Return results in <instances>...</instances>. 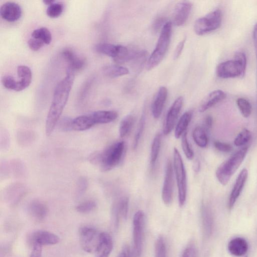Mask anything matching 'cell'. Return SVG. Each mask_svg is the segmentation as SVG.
Here are the masks:
<instances>
[{
	"label": "cell",
	"mask_w": 257,
	"mask_h": 257,
	"mask_svg": "<svg viewBox=\"0 0 257 257\" xmlns=\"http://www.w3.org/2000/svg\"><path fill=\"white\" fill-rule=\"evenodd\" d=\"M27 193L26 186L21 183L15 182L8 185L4 191V198L10 204L18 203Z\"/></svg>",
	"instance_id": "4fadbf2b"
},
{
	"label": "cell",
	"mask_w": 257,
	"mask_h": 257,
	"mask_svg": "<svg viewBox=\"0 0 257 257\" xmlns=\"http://www.w3.org/2000/svg\"><path fill=\"white\" fill-rule=\"evenodd\" d=\"M192 111H187L181 117L177 125L175 130V137L179 139L186 132V130L190 124L193 118Z\"/></svg>",
	"instance_id": "f1b7e54d"
},
{
	"label": "cell",
	"mask_w": 257,
	"mask_h": 257,
	"mask_svg": "<svg viewBox=\"0 0 257 257\" xmlns=\"http://www.w3.org/2000/svg\"><path fill=\"white\" fill-rule=\"evenodd\" d=\"M97 207L96 202L92 200L83 201L77 206V211L82 214H87L94 211Z\"/></svg>",
	"instance_id": "60d3db41"
},
{
	"label": "cell",
	"mask_w": 257,
	"mask_h": 257,
	"mask_svg": "<svg viewBox=\"0 0 257 257\" xmlns=\"http://www.w3.org/2000/svg\"><path fill=\"white\" fill-rule=\"evenodd\" d=\"M172 27L170 22H166L163 26L156 48L148 59L147 70L151 71L157 67L165 57L170 45Z\"/></svg>",
	"instance_id": "3957f363"
},
{
	"label": "cell",
	"mask_w": 257,
	"mask_h": 257,
	"mask_svg": "<svg viewBox=\"0 0 257 257\" xmlns=\"http://www.w3.org/2000/svg\"><path fill=\"white\" fill-rule=\"evenodd\" d=\"M185 41L186 39H184L182 41H181L178 45L175 51L174 56V59L175 60L178 59L181 55L182 51L185 45Z\"/></svg>",
	"instance_id": "816d5d0a"
},
{
	"label": "cell",
	"mask_w": 257,
	"mask_h": 257,
	"mask_svg": "<svg viewBox=\"0 0 257 257\" xmlns=\"http://www.w3.org/2000/svg\"><path fill=\"white\" fill-rule=\"evenodd\" d=\"M112 237L107 233H102L101 241L96 257H109L113 250Z\"/></svg>",
	"instance_id": "d4e9b609"
},
{
	"label": "cell",
	"mask_w": 257,
	"mask_h": 257,
	"mask_svg": "<svg viewBox=\"0 0 257 257\" xmlns=\"http://www.w3.org/2000/svg\"><path fill=\"white\" fill-rule=\"evenodd\" d=\"M213 123V119L211 116H208L205 119L204 125L205 128L210 129L212 128Z\"/></svg>",
	"instance_id": "11a10c76"
},
{
	"label": "cell",
	"mask_w": 257,
	"mask_h": 257,
	"mask_svg": "<svg viewBox=\"0 0 257 257\" xmlns=\"http://www.w3.org/2000/svg\"><path fill=\"white\" fill-rule=\"evenodd\" d=\"M73 119L68 117L60 118L58 124L59 129L63 132H68L73 130Z\"/></svg>",
	"instance_id": "f6af8a7d"
},
{
	"label": "cell",
	"mask_w": 257,
	"mask_h": 257,
	"mask_svg": "<svg viewBox=\"0 0 257 257\" xmlns=\"http://www.w3.org/2000/svg\"><path fill=\"white\" fill-rule=\"evenodd\" d=\"M0 134H1L0 135L1 149L4 151H7L10 146V137L9 132L5 128H1Z\"/></svg>",
	"instance_id": "7bdbcfd3"
},
{
	"label": "cell",
	"mask_w": 257,
	"mask_h": 257,
	"mask_svg": "<svg viewBox=\"0 0 257 257\" xmlns=\"http://www.w3.org/2000/svg\"><path fill=\"white\" fill-rule=\"evenodd\" d=\"M201 217L204 233L207 236H210L213 229V217L210 209L206 205H202Z\"/></svg>",
	"instance_id": "4316f807"
},
{
	"label": "cell",
	"mask_w": 257,
	"mask_h": 257,
	"mask_svg": "<svg viewBox=\"0 0 257 257\" xmlns=\"http://www.w3.org/2000/svg\"><path fill=\"white\" fill-rule=\"evenodd\" d=\"M198 251L194 245H191L184 250L181 257H198Z\"/></svg>",
	"instance_id": "681fc988"
},
{
	"label": "cell",
	"mask_w": 257,
	"mask_h": 257,
	"mask_svg": "<svg viewBox=\"0 0 257 257\" xmlns=\"http://www.w3.org/2000/svg\"><path fill=\"white\" fill-rule=\"evenodd\" d=\"M247 58L243 51L236 54L235 59L220 63L217 68V75L221 79L243 77L246 72Z\"/></svg>",
	"instance_id": "277c9868"
},
{
	"label": "cell",
	"mask_w": 257,
	"mask_h": 257,
	"mask_svg": "<svg viewBox=\"0 0 257 257\" xmlns=\"http://www.w3.org/2000/svg\"><path fill=\"white\" fill-rule=\"evenodd\" d=\"M129 208V198L127 197L122 198L113 208V214L115 221L118 222L119 217L126 219L128 217Z\"/></svg>",
	"instance_id": "603a6c76"
},
{
	"label": "cell",
	"mask_w": 257,
	"mask_h": 257,
	"mask_svg": "<svg viewBox=\"0 0 257 257\" xmlns=\"http://www.w3.org/2000/svg\"><path fill=\"white\" fill-rule=\"evenodd\" d=\"M102 72L111 79L126 76L130 73L127 68L118 64L106 65L102 68Z\"/></svg>",
	"instance_id": "83f0119b"
},
{
	"label": "cell",
	"mask_w": 257,
	"mask_h": 257,
	"mask_svg": "<svg viewBox=\"0 0 257 257\" xmlns=\"http://www.w3.org/2000/svg\"><path fill=\"white\" fill-rule=\"evenodd\" d=\"M145 216L142 211L137 212L133 220L134 257H140L143 244Z\"/></svg>",
	"instance_id": "9c48e42d"
},
{
	"label": "cell",
	"mask_w": 257,
	"mask_h": 257,
	"mask_svg": "<svg viewBox=\"0 0 257 257\" xmlns=\"http://www.w3.org/2000/svg\"><path fill=\"white\" fill-rule=\"evenodd\" d=\"M135 122V118L132 115L126 116L121 122L119 126V135L123 138L131 131Z\"/></svg>",
	"instance_id": "d6a6232c"
},
{
	"label": "cell",
	"mask_w": 257,
	"mask_h": 257,
	"mask_svg": "<svg viewBox=\"0 0 257 257\" xmlns=\"http://www.w3.org/2000/svg\"><path fill=\"white\" fill-rule=\"evenodd\" d=\"M168 96V90L165 87H161L158 92L152 106V112L154 118H159L163 110Z\"/></svg>",
	"instance_id": "ac0fdd59"
},
{
	"label": "cell",
	"mask_w": 257,
	"mask_h": 257,
	"mask_svg": "<svg viewBox=\"0 0 257 257\" xmlns=\"http://www.w3.org/2000/svg\"><path fill=\"white\" fill-rule=\"evenodd\" d=\"M17 139L20 145L28 146L36 139V134L32 131L21 130L17 133Z\"/></svg>",
	"instance_id": "4dcf8cb0"
},
{
	"label": "cell",
	"mask_w": 257,
	"mask_h": 257,
	"mask_svg": "<svg viewBox=\"0 0 257 257\" xmlns=\"http://www.w3.org/2000/svg\"><path fill=\"white\" fill-rule=\"evenodd\" d=\"M248 150V147L238 150L218 167L216 177L222 185H226L228 183L233 175L244 161Z\"/></svg>",
	"instance_id": "5b68a950"
},
{
	"label": "cell",
	"mask_w": 257,
	"mask_h": 257,
	"mask_svg": "<svg viewBox=\"0 0 257 257\" xmlns=\"http://www.w3.org/2000/svg\"><path fill=\"white\" fill-rule=\"evenodd\" d=\"M31 38L38 40L45 44H49L52 40V36L50 31L45 27L34 30L32 32Z\"/></svg>",
	"instance_id": "d590c367"
},
{
	"label": "cell",
	"mask_w": 257,
	"mask_h": 257,
	"mask_svg": "<svg viewBox=\"0 0 257 257\" xmlns=\"http://www.w3.org/2000/svg\"><path fill=\"white\" fill-rule=\"evenodd\" d=\"M2 82L6 89L15 90L17 81L12 76L9 75L4 76L2 78Z\"/></svg>",
	"instance_id": "7dc6e473"
},
{
	"label": "cell",
	"mask_w": 257,
	"mask_h": 257,
	"mask_svg": "<svg viewBox=\"0 0 257 257\" xmlns=\"http://www.w3.org/2000/svg\"><path fill=\"white\" fill-rule=\"evenodd\" d=\"M247 257V256H245V257Z\"/></svg>",
	"instance_id": "91938a15"
},
{
	"label": "cell",
	"mask_w": 257,
	"mask_h": 257,
	"mask_svg": "<svg viewBox=\"0 0 257 257\" xmlns=\"http://www.w3.org/2000/svg\"><path fill=\"white\" fill-rule=\"evenodd\" d=\"M126 149L124 141L116 142L102 151L94 152L89 157L90 162L99 166L102 171L111 170L120 163Z\"/></svg>",
	"instance_id": "7a4b0ae2"
},
{
	"label": "cell",
	"mask_w": 257,
	"mask_h": 257,
	"mask_svg": "<svg viewBox=\"0 0 257 257\" xmlns=\"http://www.w3.org/2000/svg\"><path fill=\"white\" fill-rule=\"evenodd\" d=\"M17 74L20 79L17 81L14 91L20 92L29 86L32 81V72L29 67L20 65L17 67Z\"/></svg>",
	"instance_id": "ffe728a7"
},
{
	"label": "cell",
	"mask_w": 257,
	"mask_h": 257,
	"mask_svg": "<svg viewBox=\"0 0 257 257\" xmlns=\"http://www.w3.org/2000/svg\"><path fill=\"white\" fill-rule=\"evenodd\" d=\"M162 134L158 133L153 139L151 150L150 163L152 167L155 166L161 146Z\"/></svg>",
	"instance_id": "1f68e13d"
},
{
	"label": "cell",
	"mask_w": 257,
	"mask_h": 257,
	"mask_svg": "<svg viewBox=\"0 0 257 257\" xmlns=\"http://www.w3.org/2000/svg\"><path fill=\"white\" fill-rule=\"evenodd\" d=\"M221 22V12L218 9L216 10L196 21L194 26L195 32L198 36H204L219 28Z\"/></svg>",
	"instance_id": "52a82bcc"
},
{
	"label": "cell",
	"mask_w": 257,
	"mask_h": 257,
	"mask_svg": "<svg viewBox=\"0 0 257 257\" xmlns=\"http://www.w3.org/2000/svg\"><path fill=\"white\" fill-rule=\"evenodd\" d=\"M2 18L7 21L13 22L19 20L22 15L20 6L14 2H6L0 8Z\"/></svg>",
	"instance_id": "5bb4252c"
},
{
	"label": "cell",
	"mask_w": 257,
	"mask_h": 257,
	"mask_svg": "<svg viewBox=\"0 0 257 257\" xmlns=\"http://www.w3.org/2000/svg\"><path fill=\"white\" fill-rule=\"evenodd\" d=\"M96 125L110 123L116 120L118 117L114 111H98L91 113Z\"/></svg>",
	"instance_id": "cb8c5ba5"
},
{
	"label": "cell",
	"mask_w": 257,
	"mask_h": 257,
	"mask_svg": "<svg viewBox=\"0 0 257 257\" xmlns=\"http://www.w3.org/2000/svg\"><path fill=\"white\" fill-rule=\"evenodd\" d=\"M28 44L29 48L34 51L39 50L45 45V44L42 41L32 38L28 40Z\"/></svg>",
	"instance_id": "c3c4849f"
},
{
	"label": "cell",
	"mask_w": 257,
	"mask_h": 257,
	"mask_svg": "<svg viewBox=\"0 0 257 257\" xmlns=\"http://www.w3.org/2000/svg\"><path fill=\"white\" fill-rule=\"evenodd\" d=\"M64 10V5L62 3L56 2V1L49 5L46 13L48 16L51 18H57L62 13Z\"/></svg>",
	"instance_id": "74e56055"
},
{
	"label": "cell",
	"mask_w": 257,
	"mask_h": 257,
	"mask_svg": "<svg viewBox=\"0 0 257 257\" xmlns=\"http://www.w3.org/2000/svg\"><path fill=\"white\" fill-rule=\"evenodd\" d=\"M174 165L178 191L179 203L180 207H183L186 199V174L180 153L177 148L174 150Z\"/></svg>",
	"instance_id": "8992f818"
},
{
	"label": "cell",
	"mask_w": 257,
	"mask_h": 257,
	"mask_svg": "<svg viewBox=\"0 0 257 257\" xmlns=\"http://www.w3.org/2000/svg\"><path fill=\"white\" fill-rule=\"evenodd\" d=\"M79 235L82 249L88 253H96L101 243L102 233L93 227L84 226L80 229Z\"/></svg>",
	"instance_id": "ba28073f"
},
{
	"label": "cell",
	"mask_w": 257,
	"mask_h": 257,
	"mask_svg": "<svg viewBox=\"0 0 257 257\" xmlns=\"http://www.w3.org/2000/svg\"><path fill=\"white\" fill-rule=\"evenodd\" d=\"M156 257H167L165 242L161 236L158 237L156 244Z\"/></svg>",
	"instance_id": "ee69618b"
},
{
	"label": "cell",
	"mask_w": 257,
	"mask_h": 257,
	"mask_svg": "<svg viewBox=\"0 0 257 257\" xmlns=\"http://www.w3.org/2000/svg\"><path fill=\"white\" fill-rule=\"evenodd\" d=\"M30 257H42V247L34 246Z\"/></svg>",
	"instance_id": "f5cc1de1"
},
{
	"label": "cell",
	"mask_w": 257,
	"mask_h": 257,
	"mask_svg": "<svg viewBox=\"0 0 257 257\" xmlns=\"http://www.w3.org/2000/svg\"><path fill=\"white\" fill-rule=\"evenodd\" d=\"M55 2V1H54V0H46V1H43V3L46 5H48V6L51 4H53Z\"/></svg>",
	"instance_id": "680465c9"
},
{
	"label": "cell",
	"mask_w": 257,
	"mask_h": 257,
	"mask_svg": "<svg viewBox=\"0 0 257 257\" xmlns=\"http://www.w3.org/2000/svg\"><path fill=\"white\" fill-rule=\"evenodd\" d=\"M237 106L242 115L245 118H248L252 112L250 102L244 98H238L237 100Z\"/></svg>",
	"instance_id": "8d00e7d4"
},
{
	"label": "cell",
	"mask_w": 257,
	"mask_h": 257,
	"mask_svg": "<svg viewBox=\"0 0 257 257\" xmlns=\"http://www.w3.org/2000/svg\"><path fill=\"white\" fill-rule=\"evenodd\" d=\"M226 97V93L221 90H218L211 92L202 101L199 108V112L203 113L206 111L224 100Z\"/></svg>",
	"instance_id": "44dd1931"
},
{
	"label": "cell",
	"mask_w": 257,
	"mask_h": 257,
	"mask_svg": "<svg viewBox=\"0 0 257 257\" xmlns=\"http://www.w3.org/2000/svg\"><path fill=\"white\" fill-rule=\"evenodd\" d=\"M174 192V167L170 160L165 167L164 179L162 191V198L166 205L172 202Z\"/></svg>",
	"instance_id": "30bf717a"
},
{
	"label": "cell",
	"mask_w": 257,
	"mask_h": 257,
	"mask_svg": "<svg viewBox=\"0 0 257 257\" xmlns=\"http://www.w3.org/2000/svg\"><path fill=\"white\" fill-rule=\"evenodd\" d=\"M229 252L233 256L242 257L248 252V244L245 239L242 237H236L232 239L228 246Z\"/></svg>",
	"instance_id": "7402d4cb"
},
{
	"label": "cell",
	"mask_w": 257,
	"mask_h": 257,
	"mask_svg": "<svg viewBox=\"0 0 257 257\" xmlns=\"http://www.w3.org/2000/svg\"><path fill=\"white\" fill-rule=\"evenodd\" d=\"M253 39L256 51V58L257 60V23L256 24L254 28Z\"/></svg>",
	"instance_id": "db71d44e"
},
{
	"label": "cell",
	"mask_w": 257,
	"mask_h": 257,
	"mask_svg": "<svg viewBox=\"0 0 257 257\" xmlns=\"http://www.w3.org/2000/svg\"><path fill=\"white\" fill-rule=\"evenodd\" d=\"M145 115L143 114L141 118L138 128H137L136 133L134 137V142L133 144V148L134 150H136L137 147H138L139 142L141 138L143 132L145 128Z\"/></svg>",
	"instance_id": "ab89813d"
},
{
	"label": "cell",
	"mask_w": 257,
	"mask_h": 257,
	"mask_svg": "<svg viewBox=\"0 0 257 257\" xmlns=\"http://www.w3.org/2000/svg\"><path fill=\"white\" fill-rule=\"evenodd\" d=\"M29 214L34 219L42 221L45 219L48 214L46 205L39 200H33L28 205Z\"/></svg>",
	"instance_id": "d6986e66"
},
{
	"label": "cell",
	"mask_w": 257,
	"mask_h": 257,
	"mask_svg": "<svg viewBox=\"0 0 257 257\" xmlns=\"http://www.w3.org/2000/svg\"><path fill=\"white\" fill-rule=\"evenodd\" d=\"M59 240L57 235L46 231L33 232L28 237V242L33 247L54 245L59 243Z\"/></svg>",
	"instance_id": "8fae6325"
},
{
	"label": "cell",
	"mask_w": 257,
	"mask_h": 257,
	"mask_svg": "<svg viewBox=\"0 0 257 257\" xmlns=\"http://www.w3.org/2000/svg\"><path fill=\"white\" fill-rule=\"evenodd\" d=\"M164 19H159L158 20H157L155 24H154V29H158L159 28H160L162 24H165L166 23L164 22Z\"/></svg>",
	"instance_id": "6f0895ef"
},
{
	"label": "cell",
	"mask_w": 257,
	"mask_h": 257,
	"mask_svg": "<svg viewBox=\"0 0 257 257\" xmlns=\"http://www.w3.org/2000/svg\"><path fill=\"white\" fill-rule=\"evenodd\" d=\"M192 8L193 4L189 1H182L177 5L174 16V22L176 26L180 27L186 23Z\"/></svg>",
	"instance_id": "9a60e30c"
},
{
	"label": "cell",
	"mask_w": 257,
	"mask_h": 257,
	"mask_svg": "<svg viewBox=\"0 0 257 257\" xmlns=\"http://www.w3.org/2000/svg\"><path fill=\"white\" fill-rule=\"evenodd\" d=\"M193 139L198 146L205 148L209 142L208 137L205 129L200 127H197L193 133Z\"/></svg>",
	"instance_id": "836d02e7"
},
{
	"label": "cell",
	"mask_w": 257,
	"mask_h": 257,
	"mask_svg": "<svg viewBox=\"0 0 257 257\" xmlns=\"http://www.w3.org/2000/svg\"><path fill=\"white\" fill-rule=\"evenodd\" d=\"M90 114L79 116L73 120V130L84 131L95 126Z\"/></svg>",
	"instance_id": "484cf974"
},
{
	"label": "cell",
	"mask_w": 257,
	"mask_h": 257,
	"mask_svg": "<svg viewBox=\"0 0 257 257\" xmlns=\"http://www.w3.org/2000/svg\"><path fill=\"white\" fill-rule=\"evenodd\" d=\"M119 45H115L109 43H99L95 47V49L99 53L105 55L115 59L118 53Z\"/></svg>",
	"instance_id": "e575fe53"
},
{
	"label": "cell",
	"mask_w": 257,
	"mask_h": 257,
	"mask_svg": "<svg viewBox=\"0 0 257 257\" xmlns=\"http://www.w3.org/2000/svg\"><path fill=\"white\" fill-rule=\"evenodd\" d=\"M187 132L181 136V146L186 158L190 160L194 158V152L188 142Z\"/></svg>",
	"instance_id": "f35d334b"
},
{
	"label": "cell",
	"mask_w": 257,
	"mask_h": 257,
	"mask_svg": "<svg viewBox=\"0 0 257 257\" xmlns=\"http://www.w3.org/2000/svg\"><path fill=\"white\" fill-rule=\"evenodd\" d=\"M75 78V73L67 70L66 77L57 85L46 118L45 132L48 136L53 133L57 126L69 98Z\"/></svg>",
	"instance_id": "6da1fadb"
},
{
	"label": "cell",
	"mask_w": 257,
	"mask_h": 257,
	"mask_svg": "<svg viewBox=\"0 0 257 257\" xmlns=\"http://www.w3.org/2000/svg\"><path fill=\"white\" fill-rule=\"evenodd\" d=\"M88 187V182L86 178H81L78 181L76 195L77 197L80 198L86 192Z\"/></svg>",
	"instance_id": "bcb514c9"
},
{
	"label": "cell",
	"mask_w": 257,
	"mask_h": 257,
	"mask_svg": "<svg viewBox=\"0 0 257 257\" xmlns=\"http://www.w3.org/2000/svg\"><path fill=\"white\" fill-rule=\"evenodd\" d=\"M248 177V172L247 169L244 168L238 175L233 189L231 192L228 203V207L232 209L238 198L240 196L243 188L245 185Z\"/></svg>",
	"instance_id": "2e32d148"
},
{
	"label": "cell",
	"mask_w": 257,
	"mask_h": 257,
	"mask_svg": "<svg viewBox=\"0 0 257 257\" xmlns=\"http://www.w3.org/2000/svg\"><path fill=\"white\" fill-rule=\"evenodd\" d=\"M9 176L12 175L16 178H20L25 175L26 169L23 162L18 159L8 162Z\"/></svg>",
	"instance_id": "f546056e"
},
{
	"label": "cell",
	"mask_w": 257,
	"mask_h": 257,
	"mask_svg": "<svg viewBox=\"0 0 257 257\" xmlns=\"http://www.w3.org/2000/svg\"><path fill=\"white\" fill-rule=\"evenodd\" d=\"M214 146L217 150L221 152H229L232 150L231 145L218 141L214 142Z\"/></svg>",
	"instance_id": "f907efd6"
},
{
	"label": "cell",
	"mask_w": 257,
	"mask_h": 257,
	"mask_svg": "<svg viewBox=\"0 0 257 257\" xmlns=\"http://www.w3.org/2000/svg\"><path fill=\"white\" fill-rule=\"evenodd\" d=\"M62 55L68 64L67 70L76 73L80 70L85 65L84 59L78 57L71 49H64Z\"/></svg>",
	"instance_id": "e0dca14e"
},
{
	"label": "cell",
	"mask_w": 257,
	"mask_h": 257,
	"mask_svg": "<svg viewBox=\"0 0 257 257\" xmlns=\"http://www.w3.org/2000/svg\"><path fill=\"white\" fill-rule=\"evenodd\" d=\"M118 257H129V249L127 246L123 247Z\"/></svg>",
	"instance_id": "9f6ffc18"
},
{
	"label": "cell",
	"mask_w": 257,
	"mask_h": 257,
	"mask_svg": "<svg viewBox=\"0 0 257 257\" xmlns=\"http://www.w3.org/2000/svg\"><path fill=\"white\" fill-rule=\"evenodd\" d=\"M252 135L250 131L245 129L236 137L234 144L236 146L240 147L246 144L251 139Z\"/></svg>",
	"instance_id": "b9f144b4"
},
{
	"label": "cell",
	"mask_w": 257,
	"mask_h": 257,
	"mask_svg": "<svg viewBox=\"0 0 257 257\" xmlns=\"http://www.w3.org/2000/svg\"><path fill=\"white\" fill-rule=\"evenodd\" d=\"M183 104V98H178L167 114L163 128V134L168 135L174 129Z\"/></svg>",
	"instance_id": "7c38bea8"
}]
</instances>
